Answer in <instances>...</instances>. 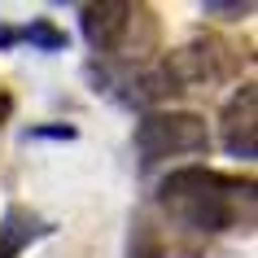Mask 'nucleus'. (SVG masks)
Listing matches in <instances>:
<instances>
[{"mask_svg":"<svg viewBox=\"0 0 258 258\" xmlns=\"http://www.w3.org/2000/svg\"><path fill=\"white\" fill-rule=\"evenodd\" d=\"M249 9L254 5H215V0L206 5V14H249Z\"/></svg>","mask_w":258,"mask_h":258,"instance_id":"nucleus-7","label":"nucleus"},{"mask_svg":"<svg viewBox=\"0 0 258 258\" xmlns=\"http://www.w3.org/2000/svg\"><path fill=\"white\" fill-rule=\"evenodd\" d=\"M18 40H31L35 48H44V53H57V48H66V31H57L53 22H31V27H22V31H0V48H9V44H18Z\"/></svg>","mask_w":258,"mask_h":258,"instance_id":"nucleus-6","label":"nucleus"},{"mask_svg":"<svg viewBox=\"0 0 258 258\" xmlns=\"http://www.w3.org/2000/svg\"><path fill=\"white\" fill-rule=\"evenodd\" d=\"M158 206L192 232H232L254 223V184L210 166H179L158 184Z\"/></svg>","mask_w":258,"mask_h":258,"instance_id":"nucleus-1","label":"nucleus"},{"mask_svg":"<svg viewBox=\"0 0 258 258\" xmlns=\"http://www.w3.org/2000/svg\"><path fill=\"white\" fill-rule=\"evenodd\" d=\"M83 35L96 53L105 57H127V61H145L158 40V22L149 9L127 5V0H105V5H83Z\"/></svg>","mask_w":258,"mask_h":258,"instance_id":"nucleus-2","label":"nucleus"},{"mask_svg":"<svg viewBox=\"0 0 258 258\" xmlns=\"http://www.w3.org/2000/svg\"><path fill=\"white\" fill-rule=\"evenodd\" d=\"M9 109H14V101H9V96L0 92V127H5V118H9Z\"/></svg>","mask_w":258,"mask_h":258,"instance_id":"nucleus-8","label":"nucleus"},{"mask_svg":"<svg viewBox=\"0 0 258 258\" xmlns=\"http://www.w3.org/2000/svg\"><path fill=\"white\" fill-rule=\"evenodd\" d=\"M136 149L140 162L153 166L162 158H179V153H206L210 132L197 114H145L136 127Z\"/></svg>","mask_w":258,"mask_h":258,"instance_id":"nucleus-3","label":"nucleus"},{"mask_svg":"<svg viewBox=\"0 0 258 258\" xmlns=\"http://www.w3.org/2000/svg\"><path fill=\"white\" fill-rule=\"evenodd\" d=\"M219 127H223V149L232 158L249 162L258 153V92H254V83L236 88V96L223 105V122Z\"/></svg>","mask_w":258,"mask_h":258,"instance_id":"nucleus-4","label":"nucleus"},{"mask_svg":"<svg viewBox=\"0 0 258 258\" xmlns=\"http://www.w3.org/2000/svg\"><path fill=\"white\" fill-rule=\"evenodd\" d=\"M40 232H48V228H44L31 210L9 206V210H5V219H0V258H18L31 241H35V236H40Z\"/></svg>","mask_w":258,"mask_h":258,"instance_id":"nucleus-5","label":"nucleus"}]
</instances>
